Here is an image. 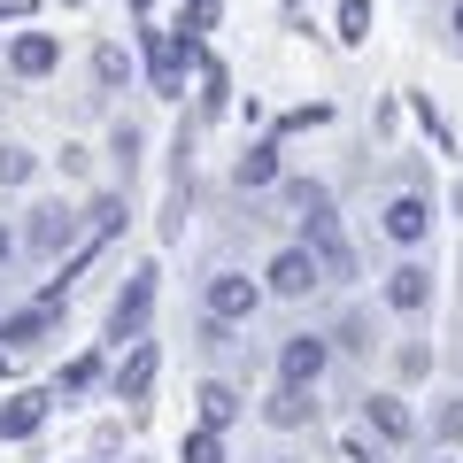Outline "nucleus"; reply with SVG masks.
<instances>
[{
    "label": "nucleus",
    "instance_id": "9",
    "mask_svg": "<svg viewBox=\"0 0 463 463\" xmlns=\"http://www.w3.org/2000/svg\"><path fill=\"white\" fill-rule=\"evenodd\" d=\"M279 132H263V139H248V147H240V163H232V185H240V194H270V185L286 178V163H279Z\"/></svg>",
    "mask_w": 463,
    "mask_h": 463
},
{
    "label": "nucleus",
    "instance_id": "24",
    "mask_svg": "<svg viewBox=\"0 0 463 463\" xmlns=\"http://www.w3.org/2000/svg\"><path fill=\"white\" fill-rule=\"evenodd\" d=\"M32 178H39V155L16 147V139H0V194H16V185H32Z\"/></svg>",
    "mask_w": 463,
    "mask_h": 463
},
{
    "label": "nucleus",
    "instance_id": "33",
    "mask_svg": "<svg viewBox=\"0 0 463 463\" xmlns=\"http://www.w3.org/2000/svg\"><path fill=\"white\" fill-rule=\"evenodd\" d=\"M448 39H456V47H463V0H456V8H448Z\"/></svg>",
    "mask_w": 463,
    "mask_h": 463
},
{
    "label": "nucleus",
    "instance_id": "7",
    "mask_svg": "<svg viewBox=\"0 0 463 463\" xmlns=\"http://www.w3.org/2000/svg\"><path fill=\"white\" fill-rule=\"evenodd\" d=\"M155 371H163V347L147 340V332H139L132 347H124V364H116V402H124V410H147V394H155Z\"/></svg>",
    "mask_w": 463,
    "mask_h": 463
},
{
    "label": "nucleus",
    "instance_id": "3",
    "mask_svg": "<svg viewBox=\"0 0 463 463\" xmlns=\"http://www.w3.org/2000/svg\"><path fill=\"white\" fill-rule=\"evenodd\" d=\"M263 286H270V301H309L317 286H325V255H317L309 240H286L263 263Z\"/></svg>",
    "mask_w": 463,
    "mask_h": 463
},
{
    "label": "nucleus",
    "instance_id": "35",
    "mask_svg": "<svg viewBox=\"0 0 463 463\" xmlns=\"http://www.w3.org/2000/svg\"><path fill=\"white\" fill-rule=\"evenodd\" d=\"M124 463H147V456H124Z\"/></svg>",
    "mask_w": 463,
    "mask_h": 463
},
{
    "label": "nucleus",
    "instance_id": "20",
    "mask_svg": "<svg viewBox=\"0 0 463 463\" xmlns=\"http://www.w3.org/2000/svg\"><path fill=\"white\" fill-rule=\"evenodd\" d=\"M194 78H201V116H224V109H232V70L216 62V54H201Z\"/></svg>",
    "mask_w": 463,
    "mask_h": 463
},
{
    "label": "nucleus",
    "instance_id": "13",
    "mask_svg": "<svg viewBox=\"0 0 463 463\" xmlns=\"http://www.w3.org/2000/svg\"><path fill=\"white\" fill-rule=\"evenodd\" d=\"M54 317H62L54 301H32V309H8V317H0V347H8V355H32V347L54 332Z\"/></svg>",
    "mask_w": 463,
    "mask_h": 463
},
{
    "label": "nucleus",
    "instance_id": "5",
    "mask_svg": "<svg viewBox=\"0 0 463 463\" xmlns=\"http://www.w3.org/2000/svg\"><path fill=\"white\" fill-rule=\"evenodd\" d=\"M432 294H440V279H432V263H417V248L402 255V263L386 270V286H379V301H386L394 317H425Z\"/></svg>",
    "mask_w": 463,
    "mask_h": 463
},
{
    "label": "nucleus",
    "instance_id": "11",
    "mask_svg": "<svg viewBox=\"0 0 463 463\" xmlns=\"http://www.w3.org/2000/svg\"><path fill=\"white\" fill-rule=\"evenodd\" d=\"M279 209L294 216L301 232H317V224H340V216H332V194L317 178H279Z\"/></svg>",
    "mask_w": 463,
    "mask_h": 463
},
{
    "label": "nucleus",
    "instance_id": "23",
    "mask_svg": "<svg viewBox=\"0 0 463 463\" xmlns=\"http://www.w3.org/2000/svg\"><path fill=\"white\" fill-rule=\"evenodd\" d=\"M93 85H100V93H116V85H132V54L116 47V39H100V47H93Z\"/></svg>",
    "mask_w": 463,
    "mask_h": 463
},
{
    "label": "nucleus",
    "instance_id": "10",
    "mask_svg": "<svg viewBox=\"0 0 463 463\" xmlns=\"http://www.w3.org/2000/svg\"><path fill=\"white\" fill-rule=\"evenodd\" d=\"M364 432L379 448H410L417 440V417H410V402H402V394H364Z\"/></svg>",
    "mask_w": 463,
    "mask_h": 463
},
{
    "label": "nucleus",
    "instance_id": "36",
    "mask_svg": "<svg viewBox=\"0 0 463 463\" xmlns=\"http://www.w3.org/2000/svg\"><path fill=\"white\" fill-rule=\"evenodd\" d=\"M270 463H294V456H270Z\"/></svg>",
    "mask_w": 463,
    "mask_h": 463
},
{
    "label": "nucleus",
    "instance_id": "2",
    "mask_svg": "<svg viewBox=\"0 0 463 463\" xmlns=\"http://www.w3.org/2000/svg\"><path fill=\"white\" fill-rule=\"evenodd\" d=\"M155 294H163V270H155V263H139L132 279L116 286V301H109V340H116V347H132L139 332H147V317H155Z\"/></svg>",
    "mask_w": 463,
    "mask_h": 463
},
{
    "label": "nucleus",
    "instance_id": "28",
    "mask_svg": "<svg viewBox=\"0 0 463 463\" xmlns=\"http://www.w3.org/2000/svg\"><path fill=\"white\" fill-rule=\"evenodd\" d=\"M317 124H332V100H309V109H286L279 124H270V132H279V139H294V132H317Z\"/></svg>",
    "mask_w": 463,
    "mask_h": 463
},
{
    "label": "nucleus",
    "instance_id": "6",
    "mask_svg": "<svg viewBox=\"0 0 463 463\" xmlns=\"http://www.w3.org/2000/svg\"><path fill=\"white\" fill-rule=\"evenodd\" d=\"M379 232L394 240V248H425L432 240V194L425 185H402V194L379 209Z\"/></svg>",
    "mask_w": 463,
    "mask_h": 463
},
{
    "label": "nucleus",
    "instance_id": "1",
    "mask_svg": "<svg viewBox=\"0 0 463 463\" xmlns=\"http://www.w3.org/2000/svg\"><path fill=\"white\" fill-rule=\"evenodd\" d=\"M85 209H70V201H39L32 209V224H24V248L39 255V263H62V255H78L85 248Z\"/></svg>",
    "mask_w": 463,
    "mask_h": 463
},
{
    "label": "nucleus",
    "instance_id": "12",
    "mask_svg": "<svg viewBox=\"0 0 463 463\" xmlns=\"http://www.w3.org/2000/svg\"><path fill=\"white\" fill-rule=\"evenodd\" d=\"M54 402H62L54 386H32V394H8V402H0V440H32V432L47 425V410H54Z\"/></svg>",
    "mask_w": 463,
    "mask_h": 463
},
{
    "label": "nucleus",
    "instance_id": "29",
    "mask_svg": "<svg viewBox=\"0 0 463 463\" xmlns=\"http://www.w3.org/2000/svg\"><path fill=\"white\" fill-rule=\"evenodd\" d=\"M332 347H340V355H371V317H364V309H347L340 332H332Z\"/></svg>",
    "mask_w": 463,
    "mask_h": 463
},
{
    "label": "nucleus",
    "instance_id": "8",
    "mask_svg": "<svg viewBox=\"0 0 463 463\" xmlns=\"http://www.w3.org/2000/svg\"><path fill=\"white\" fill-rule=\"evenodd\" d=\"M325 364H332V340H325V332H286V340H279V379L286 386H317V379H325Z\"/></svg>",
    "mask_w": 463,
    "mask_h": 463
},
{
    "label": "nucleus",
    "instance_id": "17",
    "mask_svg": "<svg viewBox=\"0 0 463 463\" xmlns=\"http://www.w3.org/2000/svg\"><path fill=\"white\" fill-rule=\"evenodd\" d=\"M317 255H325V279H355V248H347V232L340 224H317V232H301Z\"/></svg>",
    "mask_w": 463,
    "mask_h": 463
},
{
    "label": "nucleus",
    "instance_id": "32",
    "mask_svg": "<svg viewBox=\"0 0 463 463\" xmlns=\"http://www.w3.org/2000/svg\"><path fill=\"white\" fill-rule=\"evenodd\" d=\"M340 463H379V448H371L364 432H347V440H340Z\"/></svg>",
    "mask_w": 463,
    "mask_h": 463
},
{
    "label": "nucleus",
    "instance_id": "34",
    "mask_svg": "<svg viewBox=\"0 0 463 463\" xmlns=\"http://www.w3.org/2000/svg\"><path fill=\"white\" fill-rule=\"evenodd\" d=\"M8 255H16V232H8V224H0V263H8Z\"/></svg>",
    "mask_w": 463,
    "mask_h": 463
},
{
    "label": "nucleus",
    "instance_id": "14",
    "mask_svg": "<svg viewBox=\"0 0 463 463\" xmlns=\"http://www.w3.org/2000/svg\"><path fill=\"white\" fill-rule=\"evenodd\" d=\"M8 70H16V78H54V70H62V39L54 32H16L8 39Z\"/></svg>",
    "mask_w": 463,
    "mask_h": 463
},
{
    "label": "nucleus",
    "instance_id": "4",
    "mask_svg": "<svg viewBox=\"0 0 463 463\" xmlns=\"http://www.w3.org/2000/svg\"><path fill=\"white\" fill-rule=\"evenodd\" d=\"M263 301H270V286H263V279H248V270H216V279L201 286V309L224 317V325H248Z\"/></svg>",
    "mask_w": 463,
    "mask_h": 463
},
{
    "label": "nucleus",
    "instance_id": "31",
    "mask_svg": "<svg viewBox=\"0 0 463 463\" xmlns=\"http://www.w3.org/2000/svg\"><path fill=\"white\" fill-rule=\"evenodd\" d=\"M394 371H402V379H425V371H432V347H402V355H394Z\"/></svg>",
    "mask_w": 463,
    "mask_h": 463
},
{
    "label": "nucleus",
    "instance_id": "19",
    "mask_svg": "<svg viewBox=\"0 0 463 463\" xmlns=\"http://www.w3.org/2000/svg\"><path fill=\"white\" fill-rule=\"evenodd\" d=\"M85 224H93L100 240H116V232L132 224V201H124V185H109V194H93V201H85Z\"/></svg>",
    "mask_w": 463,
    "mask_h": 463
},
{
    "label": "nucleus",
    "instance_id": "16",
    "mask_svg": "<svg viewBox=\"0 0 463 463\" xmlns=\"http://www.w3.org/2000/svg\"><path fill=\"white\" fill-rule=\"evenodd\" d=\"M194 410H201V425H240V410H248V402H240V386H232V379H201L194 386Z\"/></svg>",
    "mask_w": 463,
    "mask_h": 463
},
{
    "label": "nucleus",
    "instance_id": "38",
    "mask_svg": "<svg viewBox=\"0 0 463 463\" xmlns=\"http://www.w3.org/2000/svg\"><path fill=\"white\" fill-rule=\"evenodd\" d=\"M432 463H448V456H432Z\"/></svg>",
    "mask_w": 463,
    "mask_h": 463
},
{
    "label": "nucleus",
    "instance_id": "26",
    "mask_svg": "<svg viewBox=\"0 0 463 463\" xmlns=\"http://www.w3.org/2000/svg\"><path fill=\"white\" fill-rule=\"evenodd\" d=\"M178 463H224V425H194L178 440Z\"/></svg>",
    "mask_w": 463,
    "mask_h": 463
},
{
    "label": "nucleus",
    "instance_id": "39",
    "mask_svg": "<svg viewBox=\"0 0 463 463\" xmlns=\"http://www.w3.org/2000/svg\"><path fill=\"white\" fill-rule=\"evenodd\" d=\"M456 201H463V194H456Z\"/></svg>",
    "mask_w": 463,
    "mask_h": 463
},
{
    "label": "nucleus",
    "instance_id": "30",
    "mask_svg": "<svg viewBox=\"0 0 463 463\" xmlns=\"http://www.w3.org/2000/svg\"><path fill=\"white\" fill-rule=\"evenodd\" d=\"M371 39V0H340V47H364Z\"/></svg>",
    "mask_w": 463,
    "mask_h": 463
},
{
    "label": "nucleus",
    "instance_id": "18",
    "mask_svg": "<svg viewBox=\"0 0 463 463\" xmlns=\"http://www.w3.org/2000/svg\"><path fill=\"white\" fill-rule=\"evenodd\" d=\"M100 371H109V364H100V347H85V355H70V364L54 371V394H62V402L93 394V386H100Z\"/></svg>",
    "mask_w": 463,
    "mask_h": 463
},
{
    "label": "nucleus",
    "instance_id": "21",
    "mask_svg": "<svg viewBox=\"0 0 463 463\" xmlns=\"http://www.w3.org/2000/svg\"><path fill=\"white\" fill-rule=\"evenodd\" d=\"M425 440H432V448H456V440H463V394H440V402H432Z\"/></svg>",
    "mask_w": 463,
    "mask_h": 463
},
{
    "label": "nucleus",
    "instance_id": "27",
    "mask_svg": "<svg viewBox=\"0 0 463 463\" xmlns=\"http://www.w3.org/2000/svg\"><path fill=\"white\" fill-rule=\"evenodd\" d=\"M216 24H224V0H178V32H201V39H209Z\"/></svg>",
    "mask_w": 463,
    "mask_h": 463
},
{
    "label": "nucleus",
    "instance_id": "37",
    "mask_svg": "<svg viewBox=\"0 0 463 463\" xmlns=\"http://www.w3.org/2000/svg\"><path fill=\"white\" fill-rule=\"evenodd\" d=\"M62 8H78V0H62Z\"/></svg>",
    "mask_w": 463,
    "mask_h": 463
},
{
    "label": "nucleus",
    "instance_id": "22",
    "mask_svg": "<svg viewBox=\"0 0 463 463\" xmlns=\"http://www.w3.org/2000/svg\"><path fill=\"white\" fill-rule=\"evenodd\" d=\"M139 147H147L139 124H132V116H116V124H109V155H116V170H124V185L139 178Z\"/></svg>",
    "mask_w": 463,
    "mask_h": 463
},
{
    "label": "nucleus",
    "instance_id": "25",
    "mask_svg": "<svg viewBox=\"0 0 463 463\" xmlns=\"http://www.w3.org/2000/svg\"><path fill=\"white\" fill-rule=\"evenodd\" d=\"M410 116H417V132H425V139H432V155H456V132H448V116H440V109H432V100H425V93H410Z\"/></svg>",
    "mask_w": 463,
    "mask_h": 463
},
{
    "label": "nucleus",
    "instance_id": "15",
    "mask_svg": "<svg viewBox=\"0 0 463 463\" xmlns=\"http://www.w3.org/2000/svg\"><path fill=\"white\" fill-rule=\"evenodd\" d=\"M263 425H279V432H301V425H317V386H270V402H263Z\"/></svg>",
    "mask_w": 463,
    "mask_h": 463
}]
</instances>
